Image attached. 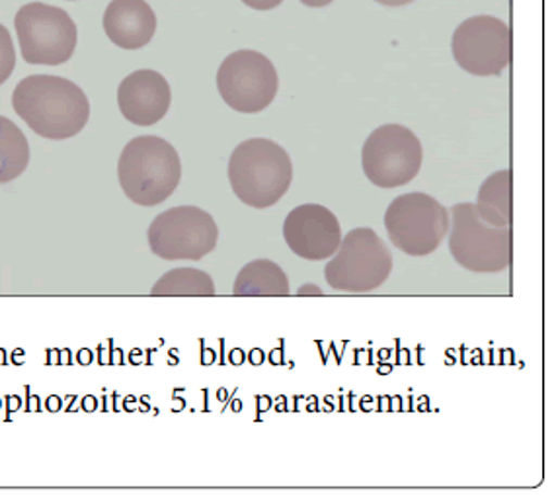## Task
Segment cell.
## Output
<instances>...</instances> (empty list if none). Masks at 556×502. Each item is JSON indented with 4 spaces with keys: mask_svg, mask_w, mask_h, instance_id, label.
I'll use <instances>...</instances> for the list:
<instances>
[{
    "mask_svg": "<svg viewBox=\"0 0 556 502\" xmlns=\"http://www.w3.org/2000/svg\"><path fill=\"white\" fill-rule=\"evenodd\" d=\"M16 67V51L10 38L9 29L0 24V87L9 80L12 71Z\"/></svg>",
    "mask_w": 556,
    "mask_h": 502,
    "instance_id": "d6986e66",
    "label": "cell"
},
{
    "mask_svg": "<svg viewBox=\"0 0 556 502\" xmlns=\"http://www.w3.org/2000/svg\"><path fill=\"white\" fill-rule=\"evenodd\" d=\"M153 296H213L215 281L207 272L198 268H176L159 278L151 290Z\"/></svg>",
    "mask_w": 556,
    "mask_h": 502,
    "instance_id": "ac0fdd59",
    "label": "cell"
},
{
    "mask_svg": "<svg viewBox=\"0 0 556 502\" xmlns=\"http://www.w3.org/2000/svg\"><path fill=\"white\" fill-rule=\"evenodd\" d=\"M293 163L283 147L256 137L242 141L229 159V183L240 202L254 210L271 208L288 193Z\"/></svg>",
    "mask_w": 556,
    "mask_h": 502,
    "instance_id": "7a4b0ae2",
    "label": "cell"
},
{
    "mask_svg": "<svg viewBox=\"0 0 556 502\" xmlns=\"http://www.w3.org/2000/svg\"><path fill=\"white\" fill-rule=\"evenodd\" d=\"M375 2H379L383 7H404V4H410L414 0H375Z\"/></svg>",
    "mask_w": 556,
    "mask_h": 502,
    "instance_id": "7402d4cb",
    "label": "cell"
},
{
    "mask_svg": "<svg viewBox=\"0 0 556 502\" xmlns=\"http://www.w3.org/2000/svg\"><path fill=\"white\" fill-rule=\"evenodd\" d=\"M12 108L34 134L49 141L78 136L90 117L85 90L73 80L55 75L24 78L14 88Z\"/></svg>",
    "mask_w": 556,
    "mask_h": 502,
    "instance_id": "6da1fadb",
    "label": "cell"
},
{
    "mask_svg": "<svg viewBox=\"0 0 556 502\" xmlns=\"http://www.w3.org/2000/svg\"><path fill=\"white\" fill-rule=\"evenodd\" d=\"M279 78L274 63L252 49L230 53L217 71V90L240 114H258L274 102Z\"/></svg>",
    "mask_w": 556,
    "mask_h": 502,
    "instance_id": "30bf717a",
    "label": "cell"
},
{
    "mask_svg": "<svg viewBox=\"0 0 556 502\" xmlns=\"http://www.w3.org/2000/svg\"><path fill=\"white\" fill-rule=\"evenodd\" d=\"M147 239L153 254L163 261L198 262L215 251L219 227L202 208L180 205L156 215Z\"/></svg>",
    "mask_w": 556,
    "mask_h": 502,
    "instance_id": "ba28073f",
    "label": "cell"
},
{
    "mask_svg": "<svg viewBox=\"0 0 556 502\" xmlns=\"http://www.w3.org/2000/svg\"><path fill=\"white\" fill-rule=\"evenodd\" d=\"M451 51L463 71L475 77H496L511 63V32L494 16H475L455 29Z\"/></svg>",
    "mask_w": 556,
    "mask_h": 502,
    "instance_id": "8fae6325",
    "label": "cell"
},
{
    "mask_svg": "<svg viewBox=\"0 0 556 502\" xmlns=\"http://www.w3.org/2000/svg\"><path fill=\"white\" fill-rule=\"evenodd\" d=\"M299 2H303L305 7H311V9H323V7H328L332 0H299Z\"/></svg>",
    "mask_w": 556,
    "mask_h": 502,
    "instance_id": "44dd1931",
    "label": "cell"
},
{
    "mask_svg": "<svg viewBox=\"0 0 556 502\" xmlns=\"http://www.w3.org/2000/svg\"><path fill=\"white\" fill-rule=\"evenodd\" d=\"M325 266L328 286L345 293H369L381 288L393 272V254L369 227H357L342 239Z\"/></svg>",
    "mask_w": 556,
    "mask_h": 502,
    "instance_id": "277c9868",
    "label": "cell"
},
{
    "mask_svg": "<svg viewBox=\"0 0 556 502\" xmlns=\"http://www.w3.org/2000/svg\"><path fill=\"white\" fill-rule=\"evenodd\" d=\"M450 252L465 271L498 274L511 264L509 227H492L482 222L475 203H455L450 210Z\"/></svg>",
    "mask_w": 556,
    "mask_h": 502,
    "instance_id": "5b68a950",
    "label": "cell"
},
{
    "mask_svg": "<svg viewBox=\"0 0 556 502\" xmlns=\"http://www.w3.org/2000/svg\"><path fill=\"white\" fill-rule=\"evenodd\" d=\"M299 293H323V290H318L317 286H307V288H303V290H299Z\"/></svg>",
    "mask_w": 556,
    "mask_h": 502,
    "instance_id": "603a6c76",
    "label": "cell"
},
{
    "mask_svg": "<svg viewBox=\"0 0 556 502\" xmlns=\"http://www.w3.org/2000/svg\"><path fill=\"white\" fill-rule=\"evenodd\" d=\"M28 165V139L12 120L0 116V184L16 180Z\"/></svg>",
    "mask_w": 556,
    "mask_h": 502,
    "instance_id": "e0dca14e",
    "label": "cell"
},
{
    "mask_svg": "<svg viewBox=\"0 0 556 502\" xmlns=\"http://www.w3.org/2000/svg\"><path fill=\"white\" fill-rule=\"evenodd\" d=\"M289 249L305 261H328L342 242V227L334 213L318 203H303L283 223Z\"/></svg>",
    "mask_w": 556,
    "mask_h": 502,
    "instance_id": "7c38bea8",
    "label": "cell"
},
{
    "mask_svg": "<svg viewBox=\"0 0 556 502\" xmlns=\"http://www.w3.org/2000/svg\"><path fill=\"white\" fill-rule=\"evenodd\" d=\"M242 2L252 10H271L278 9L283 0H242Z\"/></svg>",
    "mask_w": 556,
    "mask_h": 502,
    "instance_id": "ffe728a7",
    "label": "cell"
},
{
    "mask_svg": "<svg viewBox=\"0 0 556 502\" xmlns=\"http://www.w3.org/2000/svg\"><path fill=\"white\" fill-rule=\"evenodd\" d=\"M104 32L117 48L141 49L154 38L156 14L144 0H112L104 12Z\"/></svg>",
    "mask_w": 556,
    "mask_h": 502,
    "instance_id": "5bb4252c",
    "label": "cell"
},
{
    "mask_svg": "<svg viewBox=\"0 0 556 502\" xmlns=\"http://www.w3.org/2000/svg\"><path fill=\"white\" fill-rule=\"evenodd\" d=\"M20 51L28 65L58 67L73 58L77 48V24L67 12L43 2H29L14 18Z\"/></svg>",
    "mask_w": 556,
    "mask_h": 502,
    "instance_id": "52a82bcc",
    "label": "cell"
},
{
    "mask_svg": "<svg viewBox=\"0 0 556 502\" xmlns=\"http://www.w3.org/2000/svg\"><path fill=\"white\" fill-rule=\"evenodd\" d=\"M289 278L283 268L268 259L252 261L239 272L235 296H289Z\"/></svg>",
    "mask_w": 556,
    "mask_h": 502,
    "instance_id": "2e32d148",
    "label": "cell"
},
{
    "mask_svg": "<svg viewBox=\"0 0 556 502\" xmlns=\"http://www.w3.org/2000/svg\"><path fill=\"white\" fill-rule=\"evenodd\" d=\"M173 104V90L168 80L151 68L135 71L117 88V106L125 120L134 126L159 124Z\"/></svg>",
    "mask_w": 556,
    "mask_h": 502,
    "instance_id": "4fadbf2b",
    "label": "cell"
},
{
    "mask_svg": "<svg viewBox=\"0 0 556 502\" xmlns=\"http://www.w3.org/2000/svg\"><path fill=\"white\" fill-rule=\"evenodd\" d=\"M424 149L408 127L387 124L377 127L365 141L362 165L369 183L391 190L413 183L420 173Z\"/></svg>",
    "mask_w": 556,
    "mask_h": 502,
    "instance_id": "9c48e42d",
    "label": "cell"
},
{
    "mask_svg": "<svg viewBox=\"0 0 556 502\" xmlns=\"http://www.w3.org/2000/svg\"><path fill=\"white\" fill-rule=\"evenodd\" d=\"M450 210L422 192L399 196L384 213L389 239L408 256H428L438 251L450 233Z\"/></svg>",
    "mask_w": 556,
    "mask_h": 502,
    "instance_id": "8992f818",
    "label": "cell"
},
{
    "mask_svg": "<svg viewBox=\"0 0 556 502\" xmlns=\"http://www.w3.org/2000/svg\"><path fill=\"white\" fill-rule=\"evenodd\" d=\"M475 210L492 227L511 225V171H498L482 183Z\"/></svg>",
    "mask_w": 556,
    "mask_h": 502,
    "instance_id": "9a60e30c",
    "label": "cell"
},
{
    "mask_svg": "<svg viewBox=\"0 0 556 502\" xmlns=\"http://www.w3.org/2000/svg\"><path fill=\"white\" fill-rule=\"evenodd\" d=\"M117 178L131 202L154 208L176 192L182 178V163L178 151L163 137H135L122 151Z\"/></svg>",
    "mask_w": 556,
    "mask_h": 502,
    "instance_id": "3957f363",
    "label": "cell"
}]
</instances>
